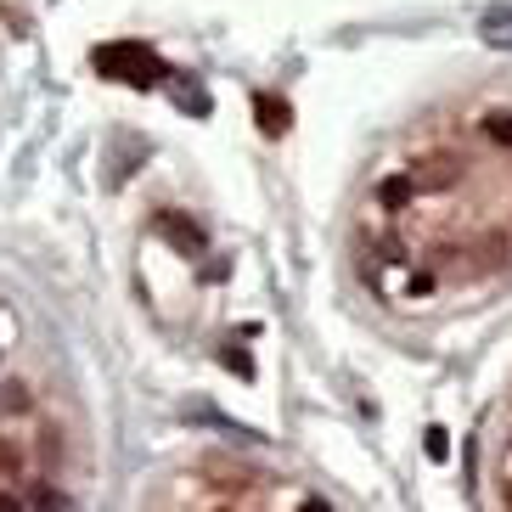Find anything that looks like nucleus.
Wrapping results in <instances>:
<instances>
[{
    "label": "nucleus",
    "mask_w": 512,
    "mask_h": 512,
    "mask_svg": "<svg viewBox=\"0 0 512 512\" xmlns=\"http://www.w3.org/2000/svg\"><path fill=\"white\" fill-rule=\"evenodd\" d=\"M411 293H417V299H422V293H434V276H428V271H417V276H411Z\"/></svg>",
    "instance_id": "obj_13"
},
{
    "label": "nucleus",
    "mask_w": 512,
    "mask_h": 512,
    "mask_svg": "<svg viewBox=\"0 0 512 512\" xmlns=\"http://www.w3.org/2000/svg\"><path fill=\"white\" fill-rule=\"evenodd\" d=\"M29 507H68V496H57V490H34Z\"/></svg>",
    "instance_id": "obj_11"
},
{
    "label": "nucleus",
    "mask_w": 512,
    "mask_h": 512,
    "mask_svg": "<svg viewBox=\"0 0 512 512\" xmlns=\"http://www.w3.org/2000/svg\"><path fill=\"white\" fill-rule=\"evenodd\" d=\"M12 473H17V451L12 445H0V479H12Z\"/></svg>",
    "instance_id": "obj_12"
},
{
    "label": "nucleus",
    "mask_w": 512,
    "mask_h": 512,
    "mask_svg": "<svg viewBox=\"0 0 512 512\" xmlns=\"http://www.w3.org/2000/svg\"><path fill=\"white\" fill-rule=\"evenodd\" d=\"M96 74L124 79V85H158L164 79V57L141 40H113V46H96Z\"/></svg>",
    "instance_id": "obj_1"
},
{
    "label": "nucleus",
    "mask_w": 512,
    "mask_h": 512,
    "mask_svg": "<svg viewBox=\"0 0 512 512\" xmlns=\"http://www.w3.org/2000/svg\"><path fill=\"white\" fill-rule=\"evenodd\" d=\"M254 119L265 136H287V124H293V107L282 96H254Z\"/></svg>",
    "instance_id": "obj_4"
},
{
    "label": "nucleus",
    "mask_w": 512,
    "mask_h": 512,
    "mask_svg": "<svg viewBox=\"0 0 512 512\" xmlns=\"http://www.w3.org/2000/svg\"><path fill=\"white\" fill-rule=\"evenodd\" d=\"M484 136L496 141V147H512V119L507 113H490V119H484Z\"/></svg>",
    "instance_id": "obj_8"
},
{
    "label": "nucleus",
    "mask_w": 512,
    "mask_h": 512,
    "mask_svg": "<svg viewBox=\"0 0 512 512\" xmlns=\"http://www.w3.org/2000/svg\"><path fill=\"white\" fill-rule=\"evenodd\" d=\"M12 411H29V389L23 383H6L0 389V417H12Z\"/></svg>",
    "instance_id": "obj_7"
},
{
    "label": "nucleus",
    "mask_w": 512,
    "mask_h": 512,
    "mask_svg": "<svg viewBox=\"0 0 512 512\" xmlns=\"http://www.w3.org/2000/svg\"><path fill=\"white\" fill-rule=\"evenodd\" d=\"M158 231H164V237L181 248V254H203V231H197L186 214H158Z\"/></svg>",
    "instance_id": "obj_5"
},
{
    "label": "nucleus",
    "mask_w": 512,
    "mask_h": 512,
    "mask_svg": "<svg viewBox=\"0 0 512 512\" xmlns=\"http://www.w3.org/2000/svg\"><path fill=\"white\" fill-rule=\"evenodd\" d=\"M445 445H451V439H445V428L434 422V428H428V456H434V462H445V456H451Z\"/></svg>",
    "instance_id": "obj_10"
},
{
    "label": "nucleus",
    "mask_w": 512,
    "mask_h": 512,
    "mask_svg": "<svg viewBox=\"0 0 512 512\" xmlns=\"http://www.w3.org/2000/svg\"><path fill=\"white\" fill-rule=\"evenodd\" d=\"M411 192H417V186H411V175H394V181L383 186V209H406Z\"/></svg>",
    "instance_id": "obj_6"
},
{
    "label": "nucleus",
    "mask_w": 512,
    "mask_h": 512,
    "mask_svg": "<svg viewBox=\"0 0 512 512\" xmlns=\"http://www.w3.org/2000/svg\"><path fill=\"white\" fill-rule=\"evenodd\" d=\"M220 361H226L231 372L242 377V383H248V377H254V361H248V355H242V349H226V355H220Z\"/></svg>",
    "instance_id": "obj_9"
},
{
    "label": "nucleus",
    "mask_w": 512,
    "mask_h": 512,
    "mask_svg": "<svg viewBox=\"0 0 512 512\" xmlns=\"http://www.w3.org/2000/svg\"><path fill=\"white\" fill-rule=\"evenodd\" d=\"M507 507H512V490H507Z\"/></svg>",
    "instance_id": "obj_14"
},
{
    "label": "nucleus",
    "mask_w": 512,
    "mask_h": 512,
    "mask_svg": "<svg viewBox=\"0 0 512 512\" xmlns=\"http://www.w3.org/2000/svg\"><path fill=\"white\" fill-rule=\"evenodd\" d=\"M479 40L496 51H512V0H501V6H490L479 17Z\"/></svg>",
    "instance_id": "obj_3"
},
{
    "label": "nucleus",
    "mask_w": 512,
    "mask_h": 512,
    "mask_svg": "<svg viewBox=\"0 0 512 512\" xmlns=\"http://www.w3.org/2000/svg\"><path fill=\"white\" fill-rule=\"evenodd\" d=\"M456 175H462L456 158H422L417 175H411V186H417V192H445V186H456Z\"/></svg>",
    "instance_id": "obj_2"
}]
</instances>
